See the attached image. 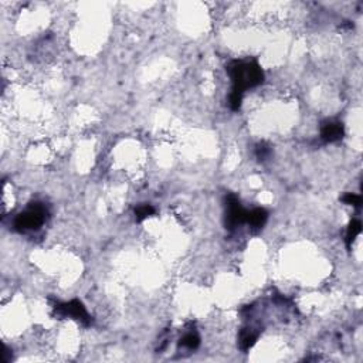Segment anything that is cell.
<instances>
[{
	"label": "cell",
	"instance_id": "4fadbf2b",
	"mask_svg": "<svg viewBox=\"0 0 363 363\" xmlns=\"http://www.w3.org/2000/svg\"><path fill=\"white\" fill-rule=\"evenodd\" d=\"M241 101H243V95L237 94V92H232L229 97V105L232 108V111H238L241 108Z\"/></svg>",
	"mask_w": 363,
	"mask_h": 363
},
{
	"label": "cell",
	"instance_id": "ba28073f",
	"mask_svg": "<svg viewBox=\"0 0 363 363\" xmlns=\"http://www.w3.org/2000/svg\"><path fill=\"white\" fill-rule=\"evenodd\" d=\"M258 338V334L251 331V329H244L241 332V336H240V346L243 350H248L250 348H253V345L256 343Z\"/></svg>",
	"mask_w": 363,
	"mask_h": 363
},
{
	"label": "cell",
	"instance_id": "7a4b0ae2",
	"mask_svg": "<svg viewBox=\"0 0 363 363\" xmlns=\"http://www.w3.org/2000/svg\"><path fill=\"white\" fill-rule=\"evenodd\" d=\"M47 209L42 203L30 204L26 212H21L15 218V229L17 232L24 233L29 230H37L47 218Z\"/></svg>",
	"mask_w": 363,
	"mask_h": 363
},
{
	"label": "cell",
	"instance_id": "30bf717a",
	"mask_svg": "<svg viewBox=\"0 0 363 363\" xmlns=\"http://www.w3.org/2000/svg\"><path fill=\"white\" fill-rule=\"evenodd\" d=\"M153 214H155V207L150 204H141L135 209V216H136L138 221H142V220L150 217Z\"/></svg>",
	"mask_w": 363,
	"mask_h": 363
},
{
	"label": "cell",
	"instance_id": "277c9868",
	"mask_svg": "<svg viewBox=\"0 0 363 363\" xmlns=\"http://www.w3.org/2000/svg\"><path fill=\"white\" fill-rule=\"evenodd\" d=\"M54 309H56V312H57L58 315H61V317H70L73 320L81 322L85 326H89L92 323V320H91L88 311L85 309V306L83 305V302L78 301V299H73L70 302L56 305Z\"/></svg>",
	"mask_w": 363,
	"mask_h": 363
},
{
	"label": "cell",
	"instance_id": "7c38bea8",
	"mask_svg": "<svg viewBox=\"0 0 363 363\" xmlns=\"http://www.w3.org/2000/svg\"><path fill=\"white\" fill-rule=\"evenodd\" d=\"M271 155V148L267 144H258L256 146V156L258 160H267Z\"/></svg>",
	"mask_w": 363,
	"mask_h": 363
},
{
	"label": "cell",
	"instance_id": "3957f363",
	"mask_svg": "<svg viewBox=\"0 0 363 363\" xmlns=\"http://www.w3.org/2000/svg\"><path fill=\"white\" fill-rule=\"evenodd\" d=\"M247 213V210L243 209V206L240 204V200L234 194L226 196V217H224L226 229L234 230L235 227L246 223Z\"/></svg>",
	"mask_w": 363,
	"mask_h": 363
},
{
	"label": "cell",
	"instance_id": "5b68a950",
	"mask_svg": "<svg viewBox=\"0 0 363 363\" xmlns=\"http://www.w3.org/2000/svg\"><path fill=\"white\" fill-rule=\"evenodd\" d=\"M343 135H345L343 124L342 122H338V121H328L320 128V138L326 144L341 141L343 138Z\"/></svg>",
	"mask_w": 363,
	"mask_h": 363
},
{
	"label": "cell",
	"instance_id": "9c48e42d",
	"mask_svg": "<svg viewBox=\"0 0 363 363\" xmlns=\"http://www.w3.org/2000/svg\"><path fill=\"white\" fill-rule=\"evenodd\" d=\"M179 345H180L182 348L190 349V350L197 349L199 348V345H200V336L196 334V332H188V334L180 339V343H179Z\"/></svg>",
	"mask_w": 363,
	"mask_h": 363
},
{
	"label": "cell",
	"instance_id": "52a82bcc",
	"mask_svg": "<svg viewBox=\"0 0 363 363\" xmlns=\"http://www.w3.org/2000/svg\"><path fill=\"white\" fill-rule=\"evenodd\" d=\"M361 232H362V223H361V220H358V218L352 220L349 223L348 232H346V247H352L355 238L361 234Z\"/></svg>",
	"mask_w": 363,
	"mask_h": 363
},
{
	"label": "cell",
	"instance_id": "6da1fadb",
	"mask_svg": "<svg viewBox=\"0 0 363 363\" xmlns=\"http://www.w3.org/2000/svg\"><path fill=\"white\" fill-rule=\"evenodd\" d=\"M226 70L232 78V92H237L241 95L248 88L257 87L264 81V73L257 61L234 60L227 65Z\"/></svg>",
	"mask_w": 363,
	"mask_h": 363
},
{
	"label": "cell",
	"instance_id": "8992f818",
	"mask_svg": "<svg viewBox=\"0 0 363 363\" xmlns=\"http://www.w3.org/2000/svg\"><path fill=\"white\" fill-rule=\"evenodd\" d=\"M267 218H268V212L262 207H257V209H253L251 212H248L246 223L250 224L253 229H261L265 224Z\"/></svg>",
	"mask_w": 363,
	"mask_h": 363
},
{
	"label": "cell",
	"instance_id": "8fae6325",
	"mask_svg": "<svg viewBox=\"0 0 363 363\" xmlns=\"http://www.w3.org/2000/svg\"><path fill=\"white\" fill-rule=\"evenodd\" d=\"M341 200L345 204L353 206V207H361V204H362V197L359 194H355V193H346L345 196L341 197Z\"/></svg>",
	"mask_w": 363,
	"mask_h": 363
}]
</instances>
